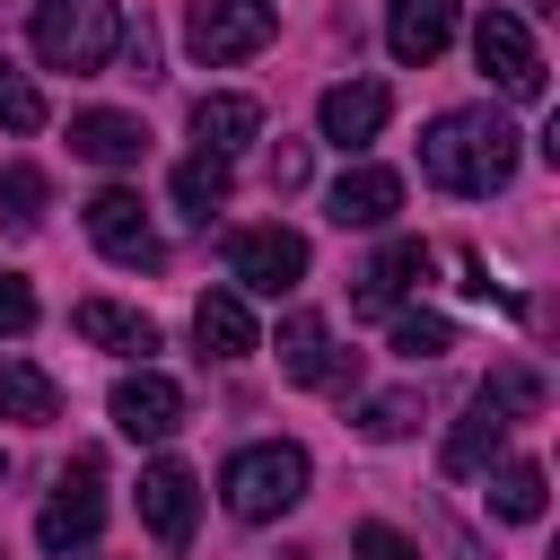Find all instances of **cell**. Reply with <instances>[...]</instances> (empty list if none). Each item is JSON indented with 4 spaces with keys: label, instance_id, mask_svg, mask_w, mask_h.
<instances>
[{
    "label": "cell",
    "instance_id": "f546056e",
    "mask_svg": "<svg viewBox=\"0 0 560 560\" xmlns=\"http://www.w3.org/2000/svg\"><path fill=\"white\" fill-rule=\"evenodd\" d=\"M114 52H122V70H131V79H158V35H149V26H122V35H114Z\"/></svg>",
    "mask_w": 560,
    "mask_h": 560
},
{
    "label": "cell",
    "instance_id": "5b68a950",
    "mask_svg": "<svg viewBox=\"0 0 560 560\" xmlns=\"http://www.w3.org/2000/svg\"><path fill=\"white\" fill-rule=\"evenodd\" d=\"M228 280L254 298H289L306 280V236L298 228H236L228 236Z\"/></svg>",
    "mask_w": 560,
    "mask_h": 560
},
{
    "label": "cell",
    "instance_id": "4dcf8cb0",
    "mask_svg": "<svg viewBox=\"0 0 560 560\" xmlns=\"http://www.w3.org/2000/svg\"><path fill=\"white\" fill-rule=\"evenodd\" d=\"M26 324H35V289L18 271H0V332H26Z\"/></svg>",
    "mask_w": 560,
    "mask_h": 560
},
{
    "label": "cell",
    "instance_id": "2e32d148",
    "mask_svg": "<svg viewBox=\"0 0 560 560\" xmlns=\"http://www.w3.org/2000/svg\"><path fill=\"white\" fill-rule=\"evenodd\" d=\"M70 324H79V341H96V350H114V359H149V350H158V324H149L140 306H114V298H79Z\"/></svg>",
    "mask_w": 560,
    "mask_h": 560
},
{
    "label": "cell",
    "instance_id": "52a82bcc",
    "mask_svg": "<svg viewBox=\"0 0 560 560\" xmlns=\"http://www.w3.org/2000/svg\"><path fill=\"white\" fill-rule=\"evenodd\" d=\"M96 525H105V472H96V455H79V464L52 481V499H44V516H35V542H44V551H79V542H96Z\"/></svg>",
    "mask_w": 560,
    "mask_h": 560
},
{
    "label": "cell",
    "instance_id": "f1b7e54d",
    "mask_svg": "<svg viewBox=\"0 0 560 560\" xmlns=\"http://www.w3.org/2000/svg\"><path fill=\"white\" fill-rule=\"evenodd\" d=\"M350 560H420V542L394 534V525H359V534H350Z\"/></svg>",
    "mask_w": 560,
    "mask_h": 560
},
{
    "label": "cell",
    "instance_id": "277c9868",
    "mask_svg": "<svg viewBox=\"0 0 560 560\" xmlns=\"http://www.w3.org/2000/svg\"><path fill=\"white\" fill-rule=\"evenodd\" d=\"M271 35H280V0H192V9H184V44H192V61H210V70L254 61Z\"/></svg>",
    "mask_w": 560,
    "mask_h": 560
},
{
    "label": "cell",
    "instance_id": "4fadbf2b",
    "mask_svg": "<svg viewBox=\"0 0 560 560\" xmlns=\"http://www.w3.org/2000/svg\"><path fill=\"white\" fill-rule=\"evenodd\" d=\"M508 429H516V420H508L490 394H472V402H464V420H455V429H446V446H438V472H446V481L490 472V455H499V438H508Z\"/></svg>",
    "mask_w": 560,
    "mask_h": 560
},
{
    "label": "cell",
    "instance_id": "ba28073f",
    "mask_svg": "<svg viewBox=\"0 0 560 560\" xmlns=\"http://www.w3.org/2000/svg\"><path fill=\"white\" fill-rule=\"evenodd\" d=\"M88 236H96V254L122 262V271H158V262H166V245H158L140 192H122V184H105V192L88 201Z\"/></svg>",
    "mask_w": 560,
    "mask_h": 560
},
{
    "label": "cell",
    "instance_id": "44dd1931",
    "mask_svg": "<svg viewBox=\"0 0 560 560\" xmlns=\"http://www.w3.org/2000/svg\"><path fill=\"white\" fill-rule=\"evenodd\" d=\"M254 131H262V105H254V96H201V105H192V140L219 149V158H228L236 140H254Z\"/></svg>",
    "mask_w": 560,
    "mask_h": 560
},
{
    "label": "cell",
    "instance_id": "e0dca14e",
    "mask_svg": "<svg viewBox=\"0 0 560 560\" xmlns=\"http://www.w3.org/2000/svg\"><path fill=\"white\" fill-rule=\"evenodd\" d=\"M402 210V175L394 166H341V184H332V219L341 228H385Z\"/></svg>",
    "mask_w": 560,
    "mask_h": 560
},
{
    "label": "cell",
    "instance_id": "d4e9b609",
    "mask_svg": "<svg viewBox=\"0 0 560 560\" xmlns=\"http://www.w3.org/2000/svg\"><path fill=\"white\" fill-rule=\"evenodd\" d=\"M481 394H490V402H499L508 420L542 411V376H534V368H490V385H481Z\"/></svg>",
    "mask_w": 560,
    "mask_h": 560
},
{
    "label": "cell",
    "instance_id": "7402d4cb",
    "mask_svg": "<svg viewBox=\"0 0 560 560\" xmlns=\"http://www.w3.org/2000/svg\"><path fill=\"white\" fill-rule=\"evenodd\" d=\"M542 499H551V481H542V464H499L490 472V516H508V525H534L542 516Z\"/></svg>",
    "mask_w": 560,
    "mask_h": 560
},
{
    "label": "cell",
    "instance_id": "d6986e66",
    "mask_svg": "<svg viewBox=\"0 0 560 560\" xmlns=\"http://www.w3.org/2000/svg\"><path fill=\"white\" fill-rule=\"evenodd\" d=\"M192 341H201V359H254V350H262L236 289H210V298L192 306Z\"/></svg>",
    "mask_w": 560,
    "mask_h": 560
},
{
    "label": "cell",
    "instance_id": "603a6c76",
    "mask_svg": "<svg viewBox=\"0 0 560 560\" xmlns=\"http://www.w3.org/2000/svg\"><path fill=\"white\" fill-rule=\"evenodd\" d=\"M219 201H228V158H219V149H192V158L175 166V210H184V219H210Z\"/></svg>",
    "mask_w": 560,
    "mask_h": 560
},
{
    "label": "cell",
    "instance_id": "1f68e13d",
    "mask_svg": "<svg viewBox=\"0 0 560 560\" xmlns=\"http://www.w3.org/2000/svg\"><path fill=\"white\" fill-rule=\"evenodd\" d=\"M271 184H280V192H298V184H306V149H298V140H280V149H271Z\"/></svg>",
    "mask_w": 560,
    "mask_h": 560
},
{
    "label": "cell",
    "instance_id": "8fae6325",
    "mask_svg": "<svg viewBox=\"0 0 560 560\" xmlns=\"http://www.w3.org/2000/svg\"><path fill=\"white\" fill-rule=\"evenodd\" d=\"M455 18H464V0H394L385 9V52L402 70H420V61H438L455 44Z\"/></svg>",
    "mask_w": 560,
    "mask_h": 560
},
{
    "label": "cell",
    "instance_id": "9c48e42d",
    "mask_svg": "<svg viewBox=\"0 0 560 560\" xmlns=\"http://www.w3.org/2000/svg\"><path fill=\"white\" fill-rule=\"evenodd\" d=\"M105 411H114V429H122L131 446H158V438H175V429H184V385H175V376H158V368H131V376H114Z\"/></svg>",
    "mask_w": 560,
    "mask_h": 560
},
{
    "label": "cell",
    "instance_id": "30bf717a",
    "mask_svg": "<svg viewBox=\"0 0 560 560\" xmlns=\"http://www.w3.org/2000/svg\"><path fill=\"white\" fill-rule=\"evenodd\" d=\"M192 516H201V481H192L175 455H158V464L140 472V525L175 551V542H192Z\"/></svg>",
    "mask_w": 560,
    "mask_h": 560
},
{
    "label": "cell",
    "instance_id": "cb8c5ba5",
    "mask_svg": "<svg viewBox=\"0 0 560 560\" xmlns=\"http://www.w3.org/2000/svg\"><path fill=\"white\" fill-rule=\"evenodd\" d=\"M394 350L402 359H438V350H455V324L446 315H394Z\"/></svg>",
    "mask_w": 560,
    "mask_h": 560
},
{
    "label": "cell",
    "instance_id": "7a4b0ae2",
    "mask_svg": "<svg viewBox=\"0 0 560 560\" xmlns=\"http://www.w3.org/2000/svg\"><path fill=\"white\" fill-rule=\"evenodd\" d=\"M219 499H228V516H245V525L289 516V508L306 499V446H289V438H254V446H236L228 472H219Z\"/></svg>",
    "mask_w": 560,
    "mask_h": 560
},
{
    "label": "cell",
    "instance_id": "7c38bea8",
    "mask_svg": "<svg viewBox=\"0 0 560 560\" xmlns=\"http://www.w3.org/2000/svg\"><path fill=\"white\" fill-rule=\"evenodd\" d=\"M385 114H394L385 79H341V88H324V105H315V122H324L332 149H368V140L385 131Z\"/></svg>",
    "mask_w": 560,
    "mask_h": 560
},
{
    "label": "cell",
    "instance_id": "9a60e30c",
    "mask_svg": "<svg viewBox=\"0 0 560 560\" xmlns=\"http://www.w3.org/2000/svg\"><path fill=\"white\" fill-rule=\"evenodd\" d=\"M420 280H429V245H420V236H394V245L359 271V298H350V306H359V315H394Z\"/></svg>",
    "mask_w": 560,
    "mask_h": 560
},
{
    "label": "cell",
    "instance_id": "83f0119b",
    "mask_svg": "<svg viewBox=\"0 0 560 560\" xmlns=\"http://www.w3.org/2000/svg\"><path fill=\"white\" fill-rule=\"evenodd\" d=\"M411 420H420V411H411V394H376V402L359 411V429H368V438H411Z\"/></svg>",
    "mask_w": 560,
    "mask_h": 560
},
{
    "label": "cell",
    "instance_id": "5bb4252c",
    "mask_svg": "<svg viewBox=\"0 0 560 560\" xmlns=\"http://www.w3.org/2000/svg\"><path fill=\"white\" fill-rule=\"evenodd\" d=\"M70 149L88 166H140L149 158V122L140 114H114V105H88V114H70Z\"/></svg>",
    "mask_w": 560,
    "mask_h": 560
},
{
    "label": "cell",
    "instance_id": "8992f818",
    "mask_svg": "<svg viewBox=\"0 0 560 560\" xmlns=\"http://www.w3.org/2000/svg\"><path fill=\"white\" fill-rule=\"evenodd\" d=\"M472 61L490 70V88H499V96H516V105H534V96H542V52H534V35H525V18H516V9H490V18L472 26Z\"/></svg>",
    "mask_w": 560,
    "mask_h": 560
},
{
    "label": "cell",
    "instance_id": "484cf974",
    "mask_svg": "<svg viewBox=\"0 0 560 560\" xmlns=\"http://www.w3.org/2000/svg\"><path fill=\"white\" fill-rule=\"evenodd\" d=\"M0 201H9V210H0L9 228H35V219H44V175H35V166H9V175H0Z\"/></svg>",
    "mask_w": 560,
    "mask_h": 560
},
{
    "label": "cell",
    "instance_id": "ffe728a7",
    "mask_svg": "<svg viewBox=\"0 0 560 560\" xmlns=\"http://www.w3.org/2000/svg\"><path fill=\"white\" fill-rule=\"evenodd\" d=\"M0 420H26V429L61 420V385L35 359H0Z\"/></svg>",
    "mask_w": 560,
    "mask_h": 560
},
{
    "label": "cell",
    "instance_id": "6da1fadb",
    "mask_svg": "<svg viewBox=\"0 0 560 560\" xmlns=\"http://www.w3.org/2000/svg\"><path fill=\"white\" fill-rule=\"evenodd\" d=\"M420 175H429L438 192H464V201L499 192V184L516 175V122L490 114V105H455V114H438V122L420 131Z\"/></svg>",
    "mask_w": 560,
    "mask_h": 560
},
{
    "label": "cell",
    "instance_id": "3957f363",
    "mask_svg": "<svg viewBox=\"0 0 560 560\" xmlns=\"http://www.w3.org/2000/svg\"><path fill=\"white\" fill-rule=\"evenodd\" d=\"M114 35H122V9L114 0H35V61L44 70H105L114 61Z\"/></svg>",
    "mask_w": 560,
    "mask_h": 560
},
{
    "label": "cell",
    "instance_id": "d6a6232c",
    "mask_svg": "<svg viewBox=\"0 0 560 560\" xmlns=\"http://www.w3.org/2000/svg\"><path fill=\"white\" fill-rule=\"evenodd\" d=\"M0 472H9V455H0Z\"/></svg>",
    "mask_w": 560,
    "mask_h": 560
},
{
    "label": "cell",
    "instance_id": "4316f807",
    "mask_svg": "<svg viewBox=\"0 0 560 560\" xmlns=\"http://www.w3.org/2000/svg\"><path fill=\"white\" fill-rule=\"evenodd\" d=\"M0 122H9V131H35V122H44L35 79H26V70H9V61H0Z\"/></svg>",
    "mask_w": 560,
    "mask_h": 560
},
{
    "label": "cell",
    "instance_id": "ac0fdd59",
    "mask_svg": "<svg viewBox=\"0 0 560 560\" xmlns=\"http://www.w3.org/2000/svg\"><path fill=\"white\" fill-rule=\"evenodd\" d=\"M280 376L289 385H341V350H332L324 315H289L280 324Z\"/></svg>",
    "mask_w": 560,
    "mask_h": 560
}]
</instances>
